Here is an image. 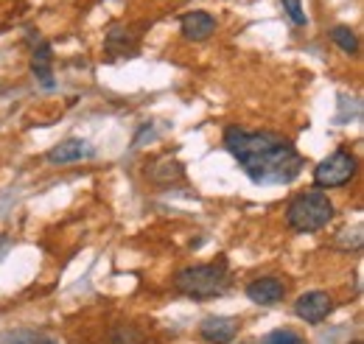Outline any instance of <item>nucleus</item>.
I'll list each match as a JSON object with an SVG mask.
<instances>
[{
	"instance_id": "obj_11",
	"label": "nucleus",
	"mask_w": 364,
	"mask_h": 344,
	"mask_svg": "<svg viewBox=\"0 0 364 344\" xmlns=\"http://www.w3.org/2000/svg\"><path fill=\"white\" fill-rule=\"evenodd\" d=\"M0 344H56V342L43 336V333H34V330H6L0 336Z\"/></svg>"
},
{
	"instance_id": "obj_16",
	"label": "nucleus",
	"mask_w": 364,
	"mask_h": 344,
	"mask_svg": "<svg viewBox=\"0 0 364 344\" xmlns=\"http://www.w3.org/2000/svg\"><path fill=\"white\" fill-rule=\"evenodd\" d=\"M6 249H9V238H6V235H0V258L6 255Z\"/></svg>"
},
{
	"instance_id": "obj_2",
	"label": "nucleus",
	"mask_w": 364,
	"mask_h": 344,
	"mask_svg": "<svg viewBox=\"0 0 364 344\" xmlns=\"http://www.w3.org/2000/svg\"><path fill=\"white\" fill-rule=\"evenodd\" d=\"M230 269L228 260L216 263H202V266H188L174 277V289L191 297V300H213L222 297L230 289Z\"/></svg>"
},
{
	"instance_id": "obj_6",
	"label": "nucleus",
	"mask_w": 364,
	"mask_h": 344,
	"mask_svg": "<svg viewBox=\"0 0 364 344\" xmlns=\"http://www.w3.org/2000/svg\"><path fill=\"white\" fill-rule=\"evenodd\" d=\"M238 328H241V322L232 316H208L199 325V336L208 344H230L238 336Z\"/></svg>"
},
{
	"instance_id": "obj_3",
	"label": "nucleus",
	"mask_w": 364,
	"mask_h": 344,
	"mask_svg": "<svg viewBox=\"0 0 364 344\" xmlns=\"http://www.w3.org/2000/svg\"><path fill=\"white\" fill-rule=\"evenodd\" d=\"M331 218H333V205L322 190L300 193L297 199H291L286 210V221L294 232H317L322 227H328Z\"/></svg>"
},
{
	"instance_id": "obj_15",
	"label": "nucleus",
	"mask_w": 364,
	"mask_h": 344,
	"mask_svg": "<svg viewBox=\"0 0 364 344\" xmlns=\"http://www.w3.org/2000/svg\"><path fill=\"white\" fill-rule=\"evenodd\" d=\"M283 9L289 11V17H291L297 26H306V11H303V3H300V0H283Z\"/></svg>"
},
{
	"instance_id": "obj_13",
	"label": "nucleus",
	"mask_w": 364,
	"mask_h": 344,
	"mask_svg": "<svg viewBox=\"0 0 364 344\" xmlns=\"http://www.w3.org/2000/svg\"><path fill=\"white\" fill-rule=\"evenodd\" d=\"M109 344H146V339H143V333H140L137 328H132V325H121V328L112 330Z\"/></svg>"
},
{
	"instance_id": "obj_14",
	"label": "nucleus",
	"mask_w": 364,
	"mask_h": 344,
	"mask_svg": "<svg viewBox=\"0 0 364 344\" xmlns=\"http://www.w3.org/2000/svg\"><path fill=\"white\" fill-rule=\"evenodd\" d=\"M252 344H303V336L289 330V328H280V330H272L267 333L261 342H252Z\"/></svg>"
},
{
	"instance_id": "obj_5",
	"label": "nucleus",
	"mask_w": 364,
	"mask_h": 344,
	"mask_svg": "<svg viewBox=\"0 0 364 344\" xmlns=\"http://www.w3.org/2000/svg\"><path fill=\"white\" fill-rule=\"evenodd\" d=\"M331 311H333V300L325 291H309L294 302V313L309 325H319L322 319H328Z\"/></svg>"
},
{
	"instance_id": "obj_7",
	"label": "nucleus",
	"mask_w": 364,
	"mask_h": 344,
	"mask_svg": "<svg viewBox=\"0 0 364 344\" xmlns=\"http://www.w3.org/2000/svg\"><path fill=\"white\" fill-rule=\"evenodd\" d=\"M92 154H95V149L87 140L70 137V140H62L59 146H53L46 157L48 163H53V166H68V163H76V160H87Z\"/></svg>"
},
{
	"instance_id": "obj_12",
	"label": "nucleus",
	"mask_w": 364,
	"mask_h": 344,
	"mask_svg": "<svg viewBox=\"0 0 364 344\" xmlns=\"http://www.w3.org/2000/svg\"><path fill=\"white\" fill-rule=\"evenodd\" d=\"M331 40L339 45L345 53H356V50H359V40H356V34H353L348 26H336V28L331 31Z\"/></svg>"
},
{
	"instance_id": "obj_4",
	"label": "nucleus",
	"mask_w": 364,
	"mask_h": 344,
	"mask_svg": "<svg viewBox=\"0 0 364 344\" xmlns=\"http://www.w3.org/2000/svg\"><path fill=\"white\" fill-rule=\"evenodd\" d=\"M356 171H359V160L350 151L336 149L314 168V182L317 188H342L356 176Z\"/></svg>"
},
{
	"instance_id": "obj_1",
	"label": "nucleus",
	"mask_w": 364,
	"mask_h": 344,
	"mask_svg": "<svg viewBox=\"0 0 364 344\" xmlns=\"http://www.w3.org/2000/svg\"><path fill=\"white\" fill-rule=\"evenodd\" d=\"M225 146L244 173L258 185H286L303 171L297 149L274 131H250L241 127L225 129Z\"/></svg>"
},
{
	"instance_id": "obj_9",
	"label": "nucleus",
	"mask_w": 364,
	"mask_h": 344,
	"mask_svg": "<svg viewBox=\"0 0 364 344\" xmlns=\"http://www.w3.org/2000/svg\"><path fill=\"white\" fill-rule=\"evenodd\" d=\"M283 294H286V286L277 277H258L247 286V297L255 305H277L283 300Z\"/></svg>"
},
{
	"instance_id": "obj_17",
	"label": "nucleus",
	"mask_w": 364,
	"mask_h": 344,
	"mask_svg": "<svg viewBox=\"0 0 364 344\" xmlns=\"http://www.w3.org/2000/svg\"><path fill=\"white\" fill-rule=\"evenodd\" d=\"M353 344H362V342H353Z\"/></svg>"
},
{
	"instance_id": "obj_8",
	"label": "nucleus",
	"mask_w": 364,
	"mask_h": 344,
	"mask_svg": "<svg viewBox=\"0 0 364 344\" xmlns=\"http://www.w3.org/2000/svg\"><path fill=\"white\" fill-rule=\"evenodd\" d=\"M180 28L185 40L202 43V40H208V37L216 31V17L208 14V11H188V14H182Z\"/></svg>"
},
{
	"instance_id": "obj_10",
	"label": "nucleus",
	"mask_w": 364,
	"mask_h": 344,
	"mask_svg": "<svg viewBox=\"0 0 364 344\" xmlns=\"http://www.w3.org/2000/svg\"><path fill=\"white\" fill-rule=\"evenodd\" d=\"M31 70H34V76H37L46 87H53V79H50V45L48 43H43L37 50H34Z\"/></svg>"
}]
</instances>
